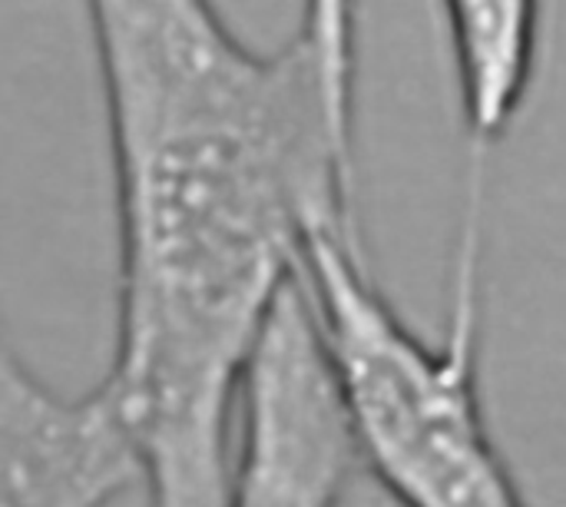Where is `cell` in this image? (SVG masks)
Listing matches in <instances>:
<instances>
[{
  "label": "cell",
  "instance_id": "2",
  "mask_svg": "<svg viewBox=\"0 0 566 507\" xmlns=\"http://www.w3.org/2000/svg\"><path fill=\"white\" fill-rule=\"evenodd\" d=\"M481 223L484 173H468L441 342L421 339L395 312L361 239L322 232L302 256L298 279L358 468L398 507H527L481 399Z\"/></svg>",
  "mask_w": 566,
  "mask_h": 507
},
{
  "label": "cell",
  "instance_id": "6",
  "mask_svg": "<svg viewBox=\"0 0 566 507\" xmlns=\"http://www.w3.org/2000/svg\"><path fill=\"white\" fill-rule=\"evenodd\" d=\"M298 33L312 46L338 116L355 126L358 83V0H305Z\"/></svg>",
  "mask_w": 566,
  "mask_h": 507
},
{
  "label": "cell",
  "instance_id": "3",
  "mask_svg": "<svg viewBox=\"0 0 566 507\" xmlns=\"http://www.w3.org/2000/svg\"><path fill=\"white\" fill-rule=\"evenodd\" d=\"M355 472V438L295 276L242 379L226 507H342Z\"/></svg>",
  "mask_w": 566,
  "mask_h": 507
},
{
  "label": "cell",
  "instance_id": "5",
  "mask_svg": "<svg viewBox=\"0 0 566 507\" xmlns=\"http://www.w3.org/2000/svg\"><path fill=\"white\" fill-rule=\"evenodd\" d=\"M471 163L488 169L527 103L544 37V0H441Z\"/></svg>",
  "mask_w": 566,
  "mask_h": 507
},
{
  "label": "cell",
  "instance_id": "1",
  "mask_svg": "<svg viewBox=\"0 0 566 507\" xmlns=\"http://www.w3.org/2000/svg\"><path fill=\"white\" fill-rule=\"evenodd\" d=\"M106 106L119 322L96 385L149 507H226L255 342L322 232L358 236L355 126L295 30L249 46L212 0H83Z\"/></svg>",
  "mask_w": 566,
  "mask_h": 507
},
{
  "label": "cell",
  "instance_id": "4",
  "mask_svg": "<svg viewBox=\"0 0 566 507\" xmlns=\"http://www.w3.org/2000/svg\"><path fill=\"white\" fill-rule=\"evenodd\" d=\"M133 485L139 462L103 392H53L0 329V507H109Z\"/></svg>",
  "mask_w": 566,
  "mask_h": 507
}]
</instances>
